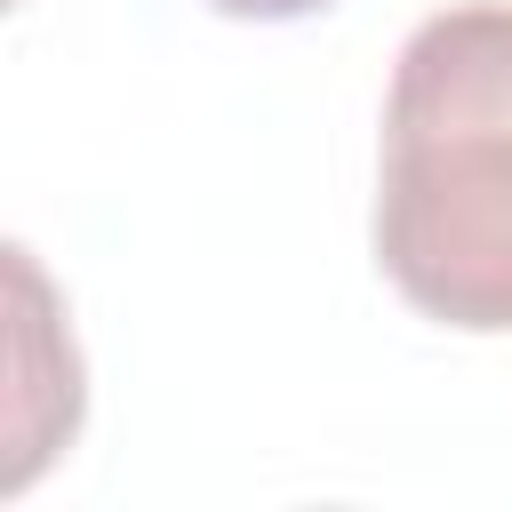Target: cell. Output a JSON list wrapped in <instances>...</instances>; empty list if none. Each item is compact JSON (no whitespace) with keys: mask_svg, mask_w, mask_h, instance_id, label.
I'll return each instance as SVG.
<instances>
[{"mask_svg":"<svg viewBox=\"0 0 512 512\" xmlns=\"http://www.w3.org/2000/svg\"><path fill=\"white\" fill-rule=\"evenodd\" d=\"M368 232L408 312L512 336V0L432 8L400 40Z\"/></svg>","mask_w":512,"mask_h":512,"instance_id":"cell-1","label":"cell"},{"mask_svg":"<svg viewBox=\"0 0 512 512\" xmlns=\"http://www.w3.org/2000/svg\"><path fill=\"white\" fill-rule=\"evenodd\" d=\"M200 8H216V16H232V24H296V16H320V8H336V0H200Z\"/></svg>","mask_w":512,"mask_h":512,"instance_id":"cell-2","label":"cell"}]
</instances>
